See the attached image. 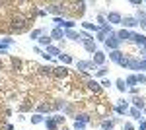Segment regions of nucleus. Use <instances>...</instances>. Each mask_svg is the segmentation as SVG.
<instances>
[{
  "label": "nucleus",
  "instance_id": "37",
  "mask_svg": "<svg viewBox=\"0 0 146 130\" xmlns=\"http://www.w3.org/2000/svg\"><path fill=\"white\" fill-rule=\"evenodd\" d=\"M12 64H14V68H20V66H22V60L16 58V56H12Z\"/></svg>",
  "mask_w": 146,
  "mask_h": 130
},
{
  "label": "nucleus",
  "instance_id": "31",
  "mask_svg": "<svg viewBox=\"0 0 146 130\" xmlns=\"http://www.w3.org/2000/svg\"><path fill=\"white\" fill-rule=\"evenodd\" d=\"M74 25L76 23L72 22V20H64V23H62V27H66V29H74Z\"/></svg>",
  "mask_w": 146,
  "mask_h": 130
},
{
  "label": "nucleus",
  "instance_id": "6",
  "mask_svg": "<svg viewBox=\"0 0 146 130\" xmlns=\"http://www.w3.org/2000/svg\"><path fill=\"white\" fill-rule=\"evenodd\" d=\"M105 18H107V22H109V23H121V22H123V16H121L119 12H109Z\"/></svg>",
  "mask_w": 146,
  "mask_h": 130
},
{
  "label": "nucleus",
  "instance_id": "38",
  "mask_svg": "<svg viewBox=\"0 0 146 130\" xmlns=\"http://www.w3.org/2000/svg\"><path fill=\"white\" fill-rule=\"evenodd\" d=\"M74 128H76V130H84V128H86V124H84V122H78V120H74Z\"/></svg>",
  "mask_w": 146,
  "mask_h": 130
},
{
  "label": "nucleus",
  "instance_id": "3",
  "mask_svg": "<svg viewBox=\"0 0 146 130\" xmlns=\"http://www.w3.org/2000/svg\"><path fill=\"white\" fill-rule=\"evenodd\" d=\"M119 45H121V41L117 39V35H115V33L109 35V37H107V41H105V47H107V49H111V51H119Z\"/></svg>",
  "mask_w": 146,
  "mask_h": 130
},
{
  "label": "nucleus",
  "instance_id": "26",
  "mask_svg": "<svg viewBox=\"0 0 146 130\" xmlns=\"http://www.w3.org/2000/svg\"><path fill=\"white\" fill-rule=\"evenodd\" d=\"M82 25H84V29H88V31H100V25H94V23H90V22H84Z\"/></svg>",
  "mask_w": 146,
  "mask_h": 130
},
{
  "label": "nucleus",
  "instance_id": "17",
  "mask_svg": "<svg viewBox=\"0 0 146 130\" xmlns=\"http://www.w3.org/2000/svg\"><path fill=\"white\" fill-rule=\"evenodd\" d=\"M45 53L49 54V56H60V49L51 45V47H47V49H45Z\"/></svg>",
  "mask_w": 146,
  "mask_h": 130
},
{
  "label": "nucleus",
  "instance_id": "22",
  "mask_svg": "<svg viewBox=\"0 0 146 130\" xmlns=\"http://www.w3.org/2000/svg\"><path fill=\"white\" fill-rule=\"evenodd\" d=\"M115 86H117V89H119L121 93H125V91L129 89V87H127V84H125V80H123V78H119V80L115 82Z\"/></svg>",
  "mask_w": 146,
  "mask_h": 130
},
{
  "label": "nucleus",
  "instance_id": "9",
  "mask_svg": "<svg viewBox=\"0 0 146 130\" xmlns=\"http://www.w3.org/2000/svg\"><path fill=\"white\" fill-rule=\"evenodd\" d=\"M115 35H117L119 41H131V35L133 33L129 31V29H119V31H115Z\"/></svg>",
  "mask_w": 146,
  "mask_h": 130
},
{
  "label": "nucleus",
  "instance_id": "30",
  "mask_svg": "<svg viewBox=\"0 0 146 130\" xmlns=\"http://www.w3.org/2000/svg\"><path fill=\"white\" fill-rule=\"evenodd\" d=\"M125 84H127V87H129V86H136V76H135V74L127 76V80H125Z\"/></svg>",
  "mask_w": 146,
  "mask_h": 130
},
{
  "label": "nucleus",
  "instance_id": "34",
  "mask_svg": "<svg viewBox=\"0 0 146 130\" xmlns=\"http://www.w3.org/2000/svg\"><path fill=\"white\" fill-rule=\"evenodd\" d=\"M41 35H43V29H33L31 31V39H39Z\"/></svg>",
  "mask_w": 146,
  "mask_h": 130
},
{
  "label": "nucleus",
  "instance_id": "28",
  "mask_svg": "<svg viewBox=\"0 0 146 130\" xmlns=\"http://www.w3.org/2000/svg\"><path fill=\"white\" fill-rule=\"evenodd\" d=\"M43 115H39V113H35L33 117H31V124H41V122H43Z\"/></svg>",
  "mask_w": 146,
  "mask_h": 130
},
{
  "label": "nucleus",
  "instance_id": "43",
  "mask_svg": "<svg viewBox=\"0 0 146 130\" xmlns=\"http://www.w3.org/2000/svg\"><path fill=\"white\" fill-rule=\"evenodd\" d=\"M142 60H144V62H146V54H144V58H142Z\"/></svg>",
  "mask_w": 146,
  "mask_h": 130
},
{
  "label": "nucleus",
  "instance_id": "39",
  "mask_svg": "<svg viewBox=\"0 0 146 130\" xmlns=\"http://www.w3.org/2000/svg\"><path fill=\"white\" fill-rule=\"evenodd\" d=\"M100 86H103V87H111L113 84H111V80H107V78H105V80H101V84Z\"/></svg>",
  "mask_w": 146,
  "mask_h": 130
},
{
  "label": "nucleus",
  "instance_id": "27",
  "mask_svg": "<svg viewBox=\"0 0 146 130\" xmlns=\"http://www.w3.org/2000/svg\"><path fill=\"white\" fill-rule=\"evenodd\" d=\"M76 120H78V122H84V124H88V122H90V117H88L86 113H80V115H76Z\"/></svg>",
  "mask_w": 146,
  "mask_h": 130
},
{
  "label": "nucleus",
  "instance_id": "15",
  "mask_svg": "<svg viewBox=\"0 0 146 130\" xmlns=\"http://www.w3.org/2000/svg\"><path fill=\"white\" fill-rule=\"evenodd\" d=\"M133 105H135V109L142 111V109L146 107V101H144V97H135V99H133Z\"/></svg>",
  "mask_w": 146,
  "mask_h": 130
},
{
  "label": "nucleus",
  "instance_id": "45",
  "mask_svg": "<svg viewBox=\"0 0 146 130\" xmlns=\"http://www.w3.org/2000/svg\"><path fill=\"white\" fill-rule=\"evenodd\" d=\"M64 130H66V128H64Z\"/></svg>",
  "mask_w": 146,
  "mask_h": 130
},
{
  "label": "nucleus",
  "instance_id": "25",
  "mask_svg": "<svg viewBox=\"0 0 146 130\" xmlns=\"http://www.w3.org/2000/svg\"><path fill=\"white\" fill-rule=\"evenodd\" d=\"M45 126H47V130H56V122L51 117H47L45 119Z\"/></svg>",
  "mask_w": 146,
  "mask_h": 130
},
{
  "label": "nucleus",
  "instance_id": "2",
  "mask_svg": "<svg viewBox=\"0 0 146 130\" xmlns=\"http://www.w3.org/2000/svg\"><path fill=\"white\" fill-rule=\"evenodd\" d=\"M109 35H113V29H111V25L107 23V25H103V27H100V31H98V41H101V43H105Z\"/></svg>",
  "mask_w": 146,
  "mask_h": 130
},
{
  "label": "nucleus",
  "instance_id": "10",
  "mask_svg": "<svg viewBox=\"0 0 146 130\" xmlns=\"http://www.w3.org/2000/svg\"><path fill=\"white\" fill-rule=\"evenodd\" d=\"M131 41L136 45H140V47H144L146 45V35H140V33H133L131 35Z\"/></svg>",
  "mask_w": 146,
  "mask_h": 130
},
{
  "label": "nucleus",
  "instance_id": "7",
  "mask_svg": "<svg viewBox=\"0 0 146 130\" xmlns=\"http://www.w3.org/2000/svg\"><path fill=\"white\" fill-rule=\"evenodd\" d=\"M121 23H123L125 27H136V25H138V20H136L135 16H125Z\"/></svg>",
  "mask_w": 146,
  "mask_h": 130
},
{
  "label": "nucleus",
  "instance_id": "20",
  "mask_svg": "<svg viewBox=\"0 0 146 130\" xmlns=\"http://www.w3.org/2000/svg\"><path fill=\"white\" fill-rule=\"evenodd\" d=\"M41 76H53V66H39Z\"/></svg>",
  "mask_w": 146,
  "mask_h": 130
},
{
  "label": "nucleus",
  "instance_id": "35",
  "mask_svg": "<svg viewBox=\"0 0 146 130\" xmlns=\"http://www.w3.org/2000/svg\"><path fill=\"white\" fill-rule=\"evenodd\" d=\"M105 74H107V68H105V66H101V68H98V72H96V76H100V78H103Z\"/></svg>",
  "mask_w": 146,
  "mask_h": 130
},
{
  "label": "nucleus",
  "instance_id": "41",
  "mask_svg": "<svg viewBox=\"0 0 146 130\" xmlns=\"http://www.w3.org/2000/svg\"><path fill=\"white\" fill-rule=\"evenodd\" d=\"M131 4H133V6H142V4H144V2H142V0H133V2H131Z\"/></svg>",
  "mask_w": 146,
  "mask_h": 130
},
{
  "label": "nucleus",
  "instance_id": "19",
  "mask_svg": "<svg viewBox=\"0 0 146 130\" xmlns=\"http://www.w3.org/2000/svg\"><path fill=\"white\" fill-rule=\"evenodd\" d=\"M84 49H86L88 53H96V51H98V45H96V41H86V43H84Z\"/></svg>",
  "mask_w": 146,
  "mask_h": 130
},
{
  "label": "nucleus",
  "instance_id": "5",
  "mask_svg": "<svg viewBox=\"0 0 146 130\" xmlns=\"http://www.w3.org/2000/svg\"><path fill=\"white\" fill-rule=\"evenodd\" d=\"M92 62H94V66H103V62H105V54L101 53V51H96L94 53V58H92Z\"/></svg>",
  "mask_w": 146,
  "mask_h": 130
},
{
  "label": "nucleus",
  "instance_id": "24",
  "mask_svg": "<svg viewBox=\"0 0 146 130\" xmlns=\"http://www.w3.org/2000/svg\"><path fill=\"white\" fill-rule=\"evenodd\" d=\"M129 115H131V117H133V119H136V120H142V113H140V111H138V109H129Z\"/></svg>",
  "mask_w": 146,
  "mask_h": 130
},
{
  "label": "nucleus",
  "instance_id": "13",
  "mask_svg": "<svg viewBox=\"0 0 146 130\" xmlns=\"http://www.w3.org/2000/svg\"><path fill=\"white\" fill-rule=\"evenodd\" d=\"M37 41H39V45H41V47H45V49H47V47H51V43H53L51 35H45V33H43V35L37 39Z\"/></svg>",
  "mask_w": 146,
  "mask_h": 130
},
{
  "label": "nucleus",
  "instance_id": "42",
  "mask_svg": "<svg viewBox=\"0 0 146 130\" xmlns=\"http://www.w3.org/2000/svg\"><path fill=\"white\" fill-rule=\"evenodd\" d=\"M138 130H146V120H140V126H138Z\"/></svg>",
  "mask_w": 146,
  "mask_h": 130
},
{
  "label": "nucleus",
  "instance_id": "32",
  "mask_svg": "<svg viewBox=\"0 0 146 130\" xmlns=\"http://www.w3.org/2000/svg\"><path fill=\"white\" fill-rule=\"evenodd\" d=\"M136 84H142V86H146V76H144V74H136Z\"/></svg>",
  "mask_w": 146,
  "mask_h": 130
},
{
  "label": "nucleus",
  "instance_id": "33",
  "mask_svg": "<svg viewBox=\"0 0 146 130\" xmlns=\"http://www.w3.org/2000/svg\"><path fill=\"white\" fill-rule=\"evenodd\" d=\"M107 18H105V16H103V14H100V16H98V23H100V27H103V25H107Z\"/></svg>",
  "mask_w": 146,
  "mask_h": 130
},
{
  "label": "nucleus",
  "instance_id": "40",
  "mask_svg": "<svg viewBox=\"0 0 146 130\" xmlns=\"http://www.w3.org/2000/svg\"><path fill=\"white\" fill-rule=\"evenodd\" d=\"M123 130H135V126H133L131 122H125V124H123Z\"/></svg>",
  "mask_w": 146,
  "mask_h": 130
},
{
  "label": "nucleus",
  "instance_id": "23",
  "mask_svg": "<svg viewBox=\"0 0 146 130\" xmlns=\"http://www.w3.org/2000/svg\"><path fill=\"white\" fill-rule=\"evenodd\" d=\"M58 60H60V62H62L64 66H66V64H72V62H74L70 54H62V53H60V56H58Z\"/></svg>",
  "mask_w": 146,
  "mask_h": 130
},
{
  "label": "nucleus",
  "instance_id": "36",
  "mask_svg": "<svg viewBox=\"0 0 146 130\" xmlns=\"http://www.w3.org/2000/svg\"><path fill=\"white\" fill-rule=\"evenodd\" d=\"M51 119L55 120L56 124H62V122H64V117H60V115H55V117H51Z\"/></svg>",
  "mask_w": 146,
  "mask_h": 130
},
{
  "label": "nucleus",
  "instance_id": "44",
  "mask_svg": "<svg viewBox=\"0 0 146 130\" xmlns=\"http://www.w3.org/2000/svg\"><path fill=\"white\" fill-rule=\"evenodd\" d=\"M144 113H146V107H144Z\"/></svg>",
  "mask_w": 146,
  "mask_h": 130
},
{
  "label": "nucleus",
  "instance_id": "4",
  "mask_svg": "<svg viewBox=\"0 0 146 130\" xmlns=\"http://www.w3.org/2000/svg\"><path fill=\"white\" fill-rule=\"evenodd\" d=\"M76 66H78L80 72H86V70H96V66H94V62H92V60H78V62H76Z\"/></svg>",
  "mask_w": 146,
  "mask_h": 130
},
{
  "label": "nucleus",
  "instance_id": "8",
  "mask_svg": "<svg viewBox=\"0 0 146 130\" xmlns=\"http://www.w3.org/2000/svg\"><path fill=\"white\" fill-rule=\"evenodd\" d=\"M53 76H56V78H66L68 76V68H66V66H56V68H53Z\"/></svg>",
  "mask_w": 146,
  "mask_h": 130
},
{
  "label": "nucleus",
  "instance_id": "29",
  "mask_svg": "<svg viewBox=\"0 0 146 130\" xmlns=\"http://www.w3.org/2000/svg\"><path fill=\"white\" fill-rule=\"evenodd\" d=\"M113 124H115V120H101V128L103 130H111Z\"/></svg>",
  "mask_w": 146,
  "mask_h": 130
},
{
  "label": "nucleus",
  "instance_id": "14",
  "mask_svg": "<svg viewBox=\"0 0 146 130\" xmlns=\"http://www.w3.org/2000/svg\"><path fill=\"white\" fill-rule=\"evenodd\" d=\"M64 37L72 39V41H80V33H76L74 29H64Z\"/></svg>",
  "mask_w": 146,
  "mask_h": 130
},
{
  "label": "nucleus",
  "instance_id": "12",
  "mask_svg": "<svg viewBox=\"0 0 146 130\" xmlns=\"http://www.w3.org/2000/svg\"><path fill=\"white\" fill-rule=\"evenodd\" d=\"M135 18L138 20V25H142V29H146V12L144 10H138Z\"/></svg>",
  "mask_w": 146,
  "mask_h": 130
},
{
  "label": "nucleus",
  "instance_id": "1",
  "mask_svg": "<svg viewBox=\"0 0 146 130\" xmlns=\"http://www.w3.org/2000/svg\"><path fill=\"white\" fill-rule=\"evenodd\" d=\"M109 58H111L113 62H117L119 66L127 68V58L123 56V53H121V51H111V53H109Z\"/></svg>",
  "mask_w": 146,
  "mask_h": 130
},
{
  "label": "nucleus",
  "instance_id": "16",
  "mask_svg": "<svg viewBox=\"0 0 146 130\" xmlns=\"http://www.w3.org/2000/svg\"><path fill=\"white\" fill-rule=\"evenodd\" d=\"M51 39H64V31H62L60 27H55V29L51 31Z\"/></svg>",
  "mask_w": 146,
  "mask_h": 130
},
{
  "label": "nucleus",
  "instance_id": "11",
  "mask_svg": "<svg viewBox=\"0 0 146 130\" xmlns=\"http://www.w3.org/2000/svg\"><path fill=\"white\" fill-rule=\"evenodd\" d=\"M86 86H88V89L94 91V93H100V91H101V86L96 82V80H88V82H86Z\"/></svg>",
  "mask_w": 146,
  "mask_h": 130
},
{
  "label": "nucleus",
  "instance_id": "21",
  "mask_svg": "<svg viewBox=\"0 0 146 130\" xmlns=\"http://www.w3.org/2000/svg\"><path fill=\"white\" fill-rule=\"evenodd\" d=\"M37 111H39V115H41V113H49V111H55V107H53V105H49V103H41V105L37 107Z\"/></svg>",
  "mask_w": 146,
  "mask_h": 130
},
{
  "label": "nucleus",
  "instance_id": "18",
  "mask_svg": "<svg viewBox=\"0 0 146 130\" xmlns=\"http://www.w3.org/2000/svg\"><path fill=\"white\" fill-rule=\"evenodd\" d=\"M115 111H117L119 115H127V113H129V105H127L125 101H121V103H119V105L115 107Z\"/></svg>",
  "mask_w": 146,
  "mask_h": 130
}]
</instances>
